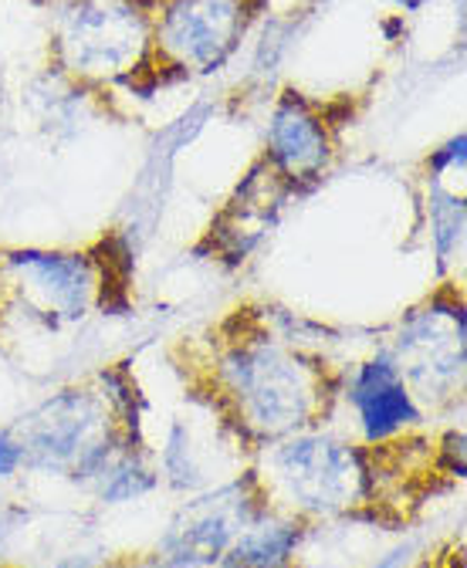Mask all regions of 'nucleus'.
Masks as SVG:
<instances>
[{
	"mask_svg": "<svg viewBox=\"0 0 467 568\" xmlns=\"http://www.w3.org/2000/svg\"><path fill=\"white\" fill-rule=\"evenodd\" d=\"M214 373L237 430L264 444L312 430L332 396L325 363L257 328L227 338Z\"/></svg>",
	"mask_w": 467,
	"mask_h": 568,
	"instance_id": "f257e3e1",
	"label": "nucleus"
},
{
	"mask_svg": "<svg viewBox=\"0 0 467 568\" xmlns=\"http://www.w3.org/2000/svg\"><path fill=\"white\" fill-rule=\"evenodd\" d=\"M268 474L282 490L288 511L332 518L343 515L369 497V464L359 447L302 430L272 444Z\"/></svg>",
	"mask_w": 467,
	"mask_h": 568,
	"instance_id": "f03ea898",
	"label": "nucleus"
},
{
	"mask_svg": "<svg viewBox=\"0 0 467 568\" xmlns=\"http://www.w3.org/2000/svg\"><path fill=\"white\" fill-rule=\"evenodd\" d=\"M0 288L14 312L44 328L82 322L99 298V264L72 251H4Z\"/></svg>",
	"mask_w": 467,
	"mask_h": 568,
	"instance_id": "7ed1b4c3",
	"label": "nucleus"
},
{
	"mask_svg": "<svg viewBox=\"0 0 467 568\" xmlns=\"http://www.w3.org/2000/svg\"><path fill=\"white\" fill-rule=\"evenodd\" d=\"M393 359L414 396L430 403L460 396L464 386V298L460 292H440L430 302L410 308L399 322Z\"/></svg>",
	"mask_w": 467,
	"mask_h": 568,
	"instance_id": "20e7f679",
	"label": "nucleus"
},
{
	"mask_svg": "<svg viewBox=\"0 0 467 568\" xmlns=\"http://www.w3.org/2000/svg\"><path fill=\"white\" fill-rule=\"evenodd\" d=\"M264 494L254 470L214 494L186 501V508L166 528L156 561L160 568H214L227 545L264 511Z\"/></svg>",
	"mask_w": 467,
	"mask_h": 568,
	"instance_id": "39448f33",
	"label": "nucleus"
},
{
	"mask_svg": "<svg viewBox=\"0 0 467 568\" xmlns=\"http://www.w3.org/2000/svg\"><path fill=\"white\" fill-rule=\"evenodd\" d=\"M105 399V396H102ZM112 406L92 389H61L28 413L18 426L24 467L44 474H72L75 460L105 434Z\"/></svg>",
	"mask_w": 467,
	"mask_h": 568,
	"instance_id": "423d86ee",
	"label": "nucleus"
},
{
	"mask_svg": "<svg viewBox=\"0 0 467 568\" xmlns=\"http://www.w3.org/2000/svg\"><path fill=\"white\" fill-rule=\"evenodd\" d=\"M64 44L82 75H115L146 44V21L132 0H85L75 8Z\"/></svg>",
	"mask_w": 467,
	"mask_h": 568,
	"instance_id": "0eeeda50",
	"label": "nucleus"
},
{
	"mask_svg": "<svg viewBox=\"0 0 467 568\" xmlns=\"http://www.w3.org/2000/svg\"><path fill=\"white\" fill-rule=\"evenodd\" d=\"M346 399L356 413L359 434L369 447L389 444L399 434H410L424 419V409L417 396L410 393L389 348H376L369 359H363L353 369L346 383Z\"/></svg>",
	"mask_w": 467,
	"mask_h": 568,
	"instance_id": "6e6552de",
	"label": "nucleus"
},
{
	"mask_svg": "<svg viewBox=\"0 0 467 568\" xmlns=\"http://www.w3.org/2000/svg\"><path fill=\"white\" fill-rule=\"evenodd\" d=\"M241 21V0H173L160 21L156 44L183 68H211L234 48Z\"/></svg>",
	"mask_w": 467,
	"mask_h": 568,
	"instance_id": "1a4fd4ad",
	"label": "nucleus"
},
{
	"mask_svg": "<svg viewBox=\"0 0 467 568\" xmlns=\"http://www.w3.org/2000/svg\"><path fill=\"white\" fill-rule=\"evenodd\" d=\"M268 146H272L275 166L292 180L315 176L325 166V156H328V142H325L322 122L295 99H288L275 112L272 132H268Z\"/></svg>",
	"mask_w": 467,
	"mask_h": 568,
	"instance_id": "9d476101",
	"label": "nucleus"
},
{
	"mask_svg": "<svg viewBox=\"0 0 467 568\" xmlns=\"http://www.w3.org/2000/svg\"><path fill=\"white\" fill-rule=\"evenodd\" d=\"M302 545V525L264 508L217 558L214 568H292Z\"/></svg>",
	"mask_w": 467,
	"mask_h": 568,
	"instance_id": "9b49d317",
	"label": "nucleus"
},
{
	"mask_svg": "<svg viewBox=\"0 0 467 568\" xmlns=\"http://www.w3.org/2000/svg\"><path fill=\"white\" fill-rule=\"evenodd\" d=\"M160 474L146 464V457L140 454V447H125L112 467L102 474L99 480V497L105 505H125V501H140L143 494L156 490Z\"/></svg>",
	"mask_w": 467,
	"mask_h": 568,
	"instance_id": "f8f14e48",
	"label": "nucleus"
},
{
	"mask_svg": "<svg viewBox=\"0 0 467 568\" xmlns=\"http://www.w3.org/2000/svg\"><path fill=\"white\" fill-rule=\"evenodd\" d=\"M160 470H163V477H166V484L173 490L193 494V490L204 487V467L196 464V447H193V437H190V426L183 419L170 423L163 450H160Z\"/></svg>",
	"mask_w": 467,
	"mask_h": 568,
	"instance_id": "ddd939ff",
	"label": "nucleus"
},
{
	"mask_svg": "<svg viewBox=\"0 0 467 568\" xmlns=\"http://www.w3.org/2000/svg\"><path fill=\"white\" fill-rule=\"evenodd\" d=\"M430 241L437 251V264L440 271L454 261V254H460L464 244V203L447 196L440 203H434V217H430Z\"/></svg>",
	"mask_w": 467,
	"mask_h": 568,
	"instance_id": "4468645a",
	"label": "nucleus"
},
{
	"mask_svg": "<svg viewBox=\"0 0 467 568\" xmlns=\"http://www.w3.org/2000/svg\"><path fill=\"white\" fill-rule=\"evenodd\" d=\"M24 467V447L14 430H0V477H14Z\"/></svg>",
	"mask_w": 467,
	"mask_h": 568,
	"instance_id": "2eb2a0df",
	"label": "nucleus"
},
{
	"mask_svg": "<svg viewBox=\"0 0 467 568\" xmlns=\"http://www.w3.org/2000/svg\"><path fill=\"white\" fill-rule=\"evenodd\" d=\"M54 568H99L89 555H69V558H61Z\"/></svg>",
	"mask_w": 467,
	"mask_h": 568,
	"instance_id": "dca6fc26",
	"label": "nucleus"
}]
</instances>
